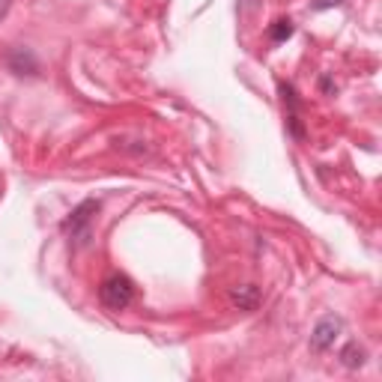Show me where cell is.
<instances>
[{
  "instance_id": "cell-1",
  "label": "cell",
  "mask_w": 382,
  "mask_h": 382,
  "mask_svg": "<svg viewBox=\"0 0 382 382\" xmlns=\"http://www.w3.org/2000/svg\"><path fill=\"white\" fill-rule=\"evenodd\" d=\"M132 299H134V284L126 275H111V278L102 284V304L108 311H126Z\"/></svg>"
},
{
  "instance_id": "cell-2",
  "label": "cell",
  "mask_w": 382,
  "mask_h": 382,
  "mask_svg": "<svg viewBox=\"0 0 382 382\" xmlns=\"http://www.w3.org/2000/svg\"><path fill=\"white\" fill-rule=\"evenodd\" d=\"M344 331V319L341 317H323L317 323L314 334H311V349H317V353H326V349L334 346V341L341 338Z\"/></svg>"
},
{
  "instance_id": "cell-3",
  "label": "cell",
  "mask_w": 382,
  "mask_h": 382,
  "mask_svg": "<svg viewBox=\"0 0 382 382\" xmlns=\"http://www.w3.org/2000/svg\"><path fill=\"white\" fill-rule=\"evenodd\" d=\"M230 302L242 311H254L260 304V290L254 284H242V287H233L230 290Z\"/></svg>"
},
{
  "instance_id": "cell-4",
  "label": "cell",
  "mask_w": 382,
  "mask_h": 382,
  "mask_svg": "<svg viewBox=\"0 0 382 382\" xmlns=\"http://www.w3.org/2000/svg\"><path fill=\"white\" fill-rule=\"evenodd\" d=\"M99 209V203L96 201H87V203H81L78 209L72 212V218L66 221V230H72V236H78L81 230H84V224L90 221V212H96Z\"/></svg>"
},
{
  "instance_id": "cell-5",
  "label": "cell",
  "mask_w": 382,
  "mask_h": 382,
  "mask_svg": "<svg viewBox=\"0 0 382 382\" xmlns=\"http://www.w3.org/2000/svg\"><path fill=\"white\" fill-rule=\"evenodd\" d=\"M341 361H344V368L359 371L361 364L368 361V353H364V346H359V344H346V346L341 349Z\"/></svg>"
},
{
  "instance_id": "cell-6",
  "label": "cell",
  "mask_w": 382,
  "mask_h": 382,
  "mask_svg": "<svg viewBox=\"0 0 382 382\" xmlns=\"http://www.w3.org/2000/svg\"><path fill=\"white\" fill-rule=\"evenodd\" d=\"M9 66H12L15 72H18V75H21V69H24V66H27V72H30V75H36V69H39V66H36V57L30 54V51H24V48H18V51H15V54L9 57Z\"/></svg>"
},
{
  "instance_id": "cell-7",
  "label": "cell",
  "mask_w": 382,
  "mask_h": 382,
  "mask_svg": "<svg viewBox=\"0 0 382 382\" xmlns=\"http://www.w3.org/2000/svg\"><path fill=\"white\" fill-rule=\"evenodd\" d=\"M269 36H272L275 42H284V39H290V36H293V21H290V18L275 21V24H272V30H269Z\"/></svg>"
},
{
  "instance_id": "cell-8",
  "label": "cell",
  "mask_w": 382,
  "mask_h": 382,
  "mask_svg": "<svg viewBox=\"0 0 382 382\" xmlns=\"http://www.w3.org/2000/svg\"><path fill=\"white\" fill-rule=\"evenodd\" d=\"M341 4H344V0H314V4H311V9H314V12H323V9L341 6Z\"/></svg>"
},
{
  "instance_id": "cell-9",
  "label": "cell",
  "mask_w": 382,
  "mask_h": 382,
  "mask_svg": "<svg viewBox=\"0 0 382 382\" xmlns=\"http://www.w3.org/2000/svg\"><path fill=\"white\" fill-rule=\"evenodd\" d=\"M9 6H12V0H0V21L6 18V12H9Z\"/></svg>"
}]
</instances>
